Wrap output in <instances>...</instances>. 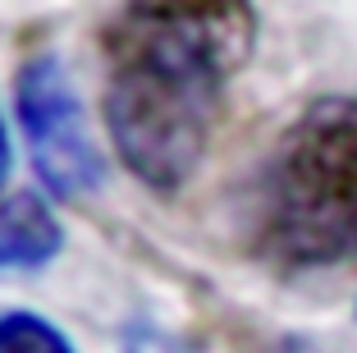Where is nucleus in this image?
Masks as SVG:
<instances>
[{"label": "nucleus", "instance_id": "nucleus-7", "mask_svg": "<svg viewBox=\"0 0 357 353\" xmlns=\"http://www.w3.org/2000/svg\"><path fill=\"white\" fill-rule=\"evenodd\" d=\"M10 179V134H5V120H0V184Z\"/></svg>", "mask_w": 357, "mask_h": 353}, {"label": "nucleus", "instance_id": "nucleus-4", "mask_svg": "<svg viewBox=\"0 0 357 353\" xmlns=\"http://www.w3.org/2000/svg\"><path fill=\"white\" fill-rule=\"evenodd\" d=\"M64 252V225L42 193H10L0 202V275L46 271Z\"/></svg>", "mask_w": 357, "mask_h": 353}, {"label": "nucleus", "instance_id": "nucleus-2", "mask_svg": "<svg viewBox=\"0 0 357 353\" xmlns=\"http://www.w3.org/2000/svg\"><path fill=\"white\" fill-rule=\"evenodd\" d=\"M252 243L289 275L357 261V96L307 101L257 175Z\"/></svg>", "mask_w": 357, "mask_h": 353}, {"label": "nucleus", "instance_id": "nucleus-1", "mask_svg": "<svg viewBox=\"0 0 357 353\" xmlns=\"http://www.w3.org/2000/svg\"><path fill=\"white\" fill-rule=\"evenodd\" d=\"M257 32V0H124L105 23L101 120L142 188L169 198L197 175Z\"/></svg>", "mask_w": 357, "mask_h": 353}, {"label": "nucleus", "instance_id": "nucleus-6", "mask_svg": "<svg viewBox=\"0 0 357 353\" xmlns=\"http://www.w3.org/2000/svg\"><path fill=\"white\" fill-rule=\"evenodd\" d=\"M119 353H192V349L156 322H128L119 331Z\"/></svg>", "mask_w": 357, "mask_h": 353}, {"label": "nucleus", "instance_id": "nucleus-5", "mask_svg": "<svg viewBox=\"0 0 357 353\" xmlns=\"http://www.w3.org/2000/svg\"><path fill=\"white\" fill-rule=\"evenodd\" d=\"M0 353H78V349L42 312L10 308L0 312Z\"/></svg>", "mask_w": 357, "mask_h": 353}, {"label": "nucleus", "instance_id": "nucleus-3", "mask_svg": "<svg viewBox=\"0 0 357 353\" xmlns=\"http://www.w3.org/2000/svg\"><path fill=\"white\" fill-rule=\"evenodd\" d=\"M14 115L42 188L60 202H87L105 184L101 147L87 124L83 96L55 51H37L14 73Z\"/></svg>", "mask_w": 357, "mask_h": 353}]
</instances>
